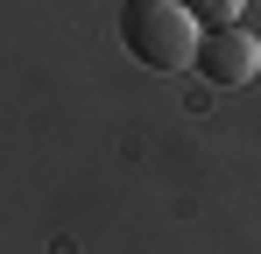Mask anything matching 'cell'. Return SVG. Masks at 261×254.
<instances>
[{"mask_svg":"<svg viewBox=\"0 0 261 254\" xmlns=\"http://www.w3.org/2000/svg\"><path fill=\"white\" fill-rule=\"evenodd\" d=\"M191 71L205 85H219V92H233V85H247L261 71V42H254V29H205L198 36V57H191Z\"/></svg>","mask_w":261,"mask_h":254,"instance_id":"7a4b0ae2","label":"cell"},{"mask_svg":"<svg viewBox=\"0 0 261 254\" xmlns=\"http://www.w3.org/2000/svg\"><path fill=\"white\" fill-rule=\"evenodd\" d=\"M198 36L205 29L191 21L184 0H127L120 7V42H127L134 64H148V71H191Z\"/></svg>","mask_w":261,"mask_h":254,"instance_id":"6da1fadb","label":"cell"},{"mask_svg":"<svg viewBox=\"0 0 261 254\" xmlns=\"http://www.w3.org/2000/svg\"><path fill=\"white\" fill-rule=\"evenodd\" d=\"M184 7H191V21H198V29H233L247 0H184Z\"/></svg>","mask_w":261,"mask_h":254,"instance_id":"3957f363","label":"cell"}]
</instances>
